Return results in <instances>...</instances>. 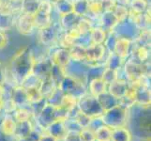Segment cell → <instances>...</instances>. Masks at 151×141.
Returning a JSON list of instances; mask_svg holds the SVG:
<instances>
[{
	"instance_id": "cell-1",
	"label": "cell",
	"mask_w": 151,
	"mask_h": 141,
	"mask_svg": "<svg viewBox=\"0 0 151 141\" xmlns=\"http://www.w3.org/2000/svg\"><path fill=\"white\" fill-rule=\"evenodd\" d=\"M35 59L33 53L28 46L21 48L10 61V72L17 83L22 82L32 72Z\"/></svg>"
},
{
	"instance_id": "cell-2",
	"label": "cell",
	"mask_w": 151,
	"mask_h": 141,
	"mask_svg": "<svg viewBox=\"0 0 151 141\" xmlns=\"http://www.w3.org/2000/svg\"><path fill=\"white\" fill-rule=\"evenodd\" d=\"M128 116L129 107L119 103L111 108L106 109L101 116V119L104 125L114 129L117 127H123L127 123Z\"/></svg>"
},
{
	"instance_id": "cell-3",
	"label": "cell",
	"mask_w": 151,
	"mask_h": 141,
	"mask_svg": "<svg viewBox=\"0 0 151 141\" xmlns=\"http://www.w3.org/2000/svg\"><path fill=\"white\" fill-rule=\"evenodd\" d=\"M70 113L59 106H54L48 102L38 114V122L41 127L47 129L51 123L60 119H67Z\"/></svg>"
},
{
	"instance_id": "cell-4",
	"label": "cell",
	"mask_w": 151,
	"mask_h": 141,
	"mask_svg": "<svg viewBox=\"0 0 151 141\" xmlns=\"http://www.w3.org/2000/svg\"><path fill=\"white\" fill-rule=\"evenodd\" d=\"M77 107L78 110L91 119L100 118L105 111L97 97L86 93L77 99Z\"/></svg>"
},
{
	"instance_id": "cell-5",
	"label": "cell",
	"mask_w": 151,
	"mask_h": 141,
	"mask_svg": "<svg viewBox=\"0 0 151 141\" xmlns=\"http://www.w3.org/2000/svg\"><path fill=\"white\" fill-rule=\"evenodd\" d=\"M124 69L128 82L131 84L142 82L147 74V65L145 63H141L132 56L126 61Z\"/></svg>"
},
{
	"instance_id": "cell-6",
	"label": "cell",
	"mask_w": 151,
	"mask_h": 141,
	"mask_svg": "<svg viewBox=\"0 0 151 141\" xmlns=\"http://www.w3.org/2000/svg\"><path fill=\"white\" fill-rule=\"evenodd\" d=\"M52 12H53V3L50 0H40L38 10L33 15L35 27L40 30L49 27L53 23Z\"/></svg>"
},
{
	"instance_id": "cell-7",
	"label": "cell",
	"mask_w": 151,
	"mask_h": 141,
	"mask_svg": "<svg viewBox=\"0 0 151 141\" xmlns=\"http://www.w3.org/2000/svg\"><path fill=\"white\" fill-rule=\"evenodd\" d=\"M57 87L64 94H69L76 99H79L86 93V87L82 80L68 74L64 76Z\"/></svg>"
},
{
	"instance_id": "cell-8",
	"label": "cell",
	"mask_w": 151,
	"mask_h": 141,
	"mask_svg": "<svg viewBox=\"0 0 151 141\" xmlns=\"http://www.w3.org/2000/svg\"><path fill=\"white\" fill-rule=\"evenodd\" d=\"M113 31L118 37L126 38L132 41L136 40L140 33V29L129 19V17L122 22H119Z\"/></svg>"
},
{
	"instance_id": "cell-9",
	"label": "cell",
	"mask_w": 151,
	"mask_h": 141,
	"mask_svg": "<svg viewBox=\"0 0 151 141\" xmlns=\"http://www.w3.org/2000/svg\"><path fill=\"white\" fill-rule=\"evenodd\" d=\"M52 66H53V63H52L50 57H42L40 59H35L32 74L35 76H37L39 79L43 80L50 76Z\"/></svg>"
},
{
	"instance_id": "cell-10",
	"label": "cell",
	"mask_w": 151,
	"mask_h": 141,
	"mask_svg": "<svg viewBox=\"0 0 151 141\" xmlns=\"http://www.w3.org/2000/svg\"><path fill=\"white\" fill-rule=\"evenodd\" d=\"M132 85L135 87V103L144 107L150 106V90L148 85L143 81Z\"/></svg>"
},
{
	"instance_id": "cell-11",
	"label": "cell",
	"mask_w": 151,
	"mask_h": 141,
	"mask_svg": "<svg viewBox=\"0 0 151 141\" xmlns=\"http://www.w3.org/2000/svg\"><path fill=\"white\" fill-rule=\"evenodd\" d=\"M15 25H16L19 32L23 35H31L36 28L33 15L22 12H21L18 19L15 21Z\"/></svg>"
},
{
	"instance_id": "cell-12",
	"label": "cell",
	"mask_w": 151,
	"mask_h": 141,
	"mask_svg": "<svg viewBox=\"0 0 151 141\" xmlns=\"http://www.w3.org/2000/svg\"><path fill=\"white\" fill-rule=\"evenodd\" d=\"M10 100L14 103L15 106L19 108L30 106L27 90L23 86H17L13 87L12 91V96H10Z\"/></svg>"
},
{
	"instance_id": "cell-13",
	"label": "cell",
	"mask_w": 151,
	"mask_h": 141,
	"mask_svg": "<svg viewBox=\"0 0 151 141\" xmlns=\"http://www.w3.org/2000/svg\"><path fill=\"white\" fill-rule=\"evenodd\" d=\"M106 49L103 44L90 43L86 47V60L88 62H98L103 59Z\"/></svg>"
},
{
	"instance_id": "cell-14",
	"label": "cell",
	"mask_w": 151,
	"mask_h": 141,
	"mask_svg": "<svg viewBox=\"0 0 151 141\" xmlns=\"http://www.w3.org/2000/svg\"><path fill=\"white\" fill-rule=\"evenodd\" d=\"M107 91L111 94L113 97L120 101L121 99L126 95L128 87H129V82L124 79H117L112 84L107 86Z\"/></svg>"
},
{
	"instance_id": "cell-15",
	"label": "cell",
	"mask_w": 151,
	"mask_h": 141,
	"mask_svg": "<svg viewBox=\"0 0 151 141\" xmlns=\"http://www.w3.org/2000/svg\"><path fill=\"white\" fill-rule=\"evenodd\" d=\"M49 134L53 135L57 140H63L65 135L68 132V128L66 125V119H60L57 121L51 123L47 127Z\"/></svg>"
},
{
	"instance_id": "cell-16",
	"label": "cell",
	"mask_w": 151,
	"mask_h": 141,
	"mask_svg": "<svg viewBox=\"0 0 151 141\" xmlns=\"http://www.w3.org/2000/svg\"><path fill=\"white\" fill-rule=\"evenodd\" d=\"M132 46V41L126 38L118 37L116 40V45H114V53H116L119 57H121L123 60H125L131 55Z\"/></svg>"
},
{
	"instance_id": "cell-17",
	"label": "cell",
	"mask_w": 151,
	"mask_h": 141,
	"mask_svg": "<svg viewBox=\"0 0 151 141\" xmlns=\"http://www.w3.org/2000/svg\"><path fill=\"white\" fill-rule=\"evenodd\" d=\"M39 31H40V40L45 45H49L51 43H53L55 40H57V37L59 35L58 28L53 23L49 27L40 29Z\"/></svg>"
},
{
	"instance_id": "cell-18",
	"label": "cell",
	"mask_w": 151,
	"mask_h": 141,
	"mask_svg": "<svg viewBox=\"0 0 151 141\" xmlns=\"http://www.w3.org/2000/svg\"><path fill=\"white\" fill-rule=\"evenodd\" d=\"M51 61L53 64L58 65L62 68H66L68 64L70 62V56L69 49L66 48H57L53 52V54L50 56Z\"/></svg>"
},
{
	"instance_id": "cell-19",
	"label": "cell",
	"mask_w": 151,
	"mask_h": 141,
	"mask_svg": "<svg viewBox=\"0 0 151 141\" xmlns=\"http://www.w3.org/2000/svg\"><path fill=\"white\" fill-rule=\"evenodd\" d=\"M136 123V131L139 133L140 137H150V114L139 115L135 118Z\"/></svg>"
},
{
	"instance_id": "cell-20",
	"label": "cell",
	"mask_w": 151,
	"mask_h": 141,
	"mask_svg": "<svg viewBox=\"0 0 151 141\" xmlns=\"http://www.w3.org/2000/svg\"><path fill=\"white\" fill-rule=\"evenodd\" d=\"M101 25L99 27H102L106 32H111L119 23L116 15L113 12H105L101 15Z\"/></svg>"
},
{
	"instance_id": "cell-21",
	"label": "cell",
	"mask_w": 151,
	"mask_h": 141,
	"mask_svg": "<svg viewBox=\"0 0 151 141\" xmlns=\"http://www.w3.org/2000/svg\"><path fill=\"white\" fill-rule=\"evenodd\" d=\"M60 18V27L62 30L64 31H69L71 28H74L79 20L82 18L79 15H77L74 12L69 13L67 15H64V16L59 17Z\"/></svg>"
},
{
	"instance_id": "cell-22",
	"label": "cell",
	"mask_w": 151,
	"mask_h": 141,
	"mask_svg": "<svg viewBox=\"0 0 151 141\" xmlns=\"http://www.w3.org/2000/svg\"><path fill=\"white\" fill-rule=\"evenodd\" d=\"M33 130L34 127L30 119L23 121H16V128H15L14 137L17 139L22 138L24 137H27Z\"/></svg>"
},
{
	"instance_id": "cell-23",
	"label": "cell",
	"mask_w": 151,
	"mask_h": 141,
	"mask_svg": "<svg viewBox=\"0 0 151 141\" xmlns=\"http://www.w3.org/2000/svg\"><path fill=\"white\" fill-rule=\"evenodd\" d=\"M70 60L76 62H83L86 60V46L74 43L69 48Z\"/></svg>"
},
{
	"instance_id": "cell-24",
	"label": "cell",
	"mask_w": 151,
	"mask_h": 141,
	"mask_svg": "<svg viewBox=\"0 0 151 141\" xmlns=\"http://www.w3.org/2000/svg\"><path fill=\"white\" fill-rule=\"evenodd\" d=\"M13 12H0V31H7L15 25V16Z\"/></svg>"
},
{
	"instance_id": "cell-25",
	"label": "cell",
	"mask_w": 151,
	"mask_h": 141,
	"mask_svg": "<svg viewBox=\"0 0 151 141\" xmlns=\"http://www.w3.org/2000/svg\"><path fill=\"white\" fill-rule=\"evenodd\" d=\"M15 128H16L15 119L9 115H6L2 122L0 123V132L8 135H14Z\"/></svg>"
},
{
	"instance_id": "cell-26",
	"label": "cell",
	"mask_w": 151,
	"mask_h": 141,
	"mask_svg": "<svg viewBox=\"0 0 151 141\" xmlns=\"http://www.w3.org/2000/svg\"><path fill=\"white\" fill-rule=\"evenodd\" d=\"M89 90L91 95L99 97L102 93L107 91V86L101 80V78H94L89 82Z\"/></svg>"
},
{
	"instance_id": "cell-27",
	"label": "cell",
	"mask_w": 151,
	"mask_h": 141,
	"mask_svg": "<svg viewBox=\"0 0 151 141\" xmlns=\"http://www.w3.org/2000/svg\"><path fill=\"white\" fill-rule=\"evenodd\" d=\"M53 6H55L59 17H62V16H64V15L73 12L72 0H60V1L53 3Z\"/></svg>"
},
{
	"instance_id": "cell-28",
	"label": "cell",
	"mask_w": 151,
	"mask_h": 141,
	"mask_svg": "<svg viewBox=\"0 0 151 141\" xmlns=\"http://www.w3.org/2000/svg\"><path fill=\"white\" fill-rule=\"evenodd\" d=\"M57 87V86L55 85V83L53 81V79L51 78V76L45 78V79L41 80L40 85V90L42 94L43 98L48 99L52 93L55 91V90Z\"/></svg>"
},
{
	"instance_id": "cell-29",
	"label": "cell",
	"mask_w": 151,
	"mask_h": 141,
	"mask_svg": "<svg viewBox=\"0 0 151 141\" xmlns=\"http://www.w3.org/2000/svg\"><path fill=\"white\" fill-rule=\"evenodd\" d=\"M107 32L101 27H93L91 31L89 32V38L91 43L96 44H103L104 40H106Z\"/></svg>"
},
{
	"instance_id": "cell-30",
	"label": "cell",
	"mask_w": 151,
	"mask_h": 141,
	"mask_svg": "<svg viewBox=\"0 0 151 141\" xmlns=\"http://www.w3.org/2000/svg\"><path fill=\"white\" fill-rule=\"evenodd\" d=\"M111 141H132V134L124 126L114 128L112 129Z\"/></svg>"
},
{
	"instance_id": "cell-31",
	"label": "cell",
	"mask_w": 151,
	"mask_h": 141,
	"mask_svg": "<svg viewBox=\"0 0 151 141\" xmlns=\"http://www.w3.org/2000/svg\"><path fill=\"white\" fill-rule=\"evenodd\" d=\"M40 0H22L21 1V12L34 15L38 10Z\"/></svg>"
},
{
	"instance_id": "cell-32",
	"label": "cell",
	"mask_w": 151,
	"mask_h": 141,
	"mask_svg": "<svg viewBox=\"0 0 151 141\" xmlns=\"http://www.w3.org/2000/svg\"><path fill=\"white\" fill-rule=\"evenodd\" d=\"M73 12L80 17H86L88 15V0H72Z\"/></svg>"
},
{
	"instance_id": "cell-33",
	"label": "cell",
	"mask_w": 151,
	"mask_h": 141,
	"mask_svg": "<svg viewBox=\"0 0 151 141\" xmlns=\"http://www.w3.org/2000/svg\"><path fill=\"white\" fill-rule=\"evenodd\" d=\"M59 106L64 108L67 112L70 113L73 109L77 107V99L73 96L69 95V94H64Z\"/></svg>"
},
{
	"instance_id": "cell-34",
	"label": "cell",
	"mask_w": 151,
	"mask_h": 141,
	"mask_svg": "<svg viewBox=\"0 0 151 141\" xmlns=\"http://www.w3.org/2000/svg\"><path fill=\"white\" fill-rule=\"evenodd\" d=\"M147 0H131L129 9L137 13H145L149 9Z\"/></svg>"
},
{
	"instance_id": "cell-35",
	"label": "cell",
	"mask_w": 151,
	"mask_h": 141,
	"mask_svg": "<svg viewBox=\"0 0 151 141\" xmlns=\"http://www.w3.org/2000/svg\"><path fill=\"white\" fill-rule=\"evenodd\" d=\"M112 129L106 125H101L95 131L96 141H111Z\"/></svg>"
},
{
	"instance_id": "cell-36",
	"label": "cell",
	"mask_w": 151,
	"mask_h": 141,
	"mask_svg": "<svg viewBox=\"0 0 151 141\" xmlns=\"http://www.w3.org/2000/svg\"><path fill=\"white\" fill-rule=\"evenodd\" d=\"M28 96V100L30 102V106L33 103H39L43 100V96L40 90V87H25Z\"/></svg>"
},
{
	"instance_id": "cell-37",
	"label": "cell",
	"mask_w": 151,
	"mask_h": 141,
	"mask_svg": "<svg viewBox=\"0 0 151 141\" xmlns=\"http://www.w3.org/2000/svg\"><path fill=\"white\" fill-rule=\"evenodd\" d=\"M97 98L99 99V101H100V103H101V106H103V108L105 109V110L108 108H111L112 106H116L117 103H119V101L117 99L113 97L108 91L102 93L101 95H100Z\"/></svg>"
},
{
	"instance_id": "cell-38",
	"label": "cell",
	"mask_w": 151,
	"mask_h": 141,
	"mask_svg": "<svg viewBox=\"0 0 151 141\" xmlns=\"http://www.w3.org/2000/svg\"><path fill=\"white\" fill-rule=\"evenodd\" d=\"M66 75V71L65 68H62L58 65L53 64L51 69V74L50 76L53 79V81L55 83V85L58 87V85L60 84V82L62 81V79L64 78V76Z\"/></svg>"
},
{
	"instance_id": "cell-39",
	"label": "cell",
	"mask_w": 151,
	"mask_h": 141,
	"mask_svg": "<svg viewBox=\"0 0 151 141\" xmlns=\"http://www.w3.org/2000/svg\"><path fill=\"white\" fill-rule=\"evenodd\" d=\"M101 78L105 83L106 86L110 85L113 82L118 79V70H114V69H111V68L105 67Z\"/></svg>"
},
{
	"instance_id": "cell-40",
	"label": "cell",
	"mask_w": 151,
	"mask_h": 141,
	"mask_svg": "<svg viewBox=\"0 0 151 141\" xmlns=\"http://www.w3.org/2000/svg\"><path fill=\"white\" fill-rule=\"evenodd\" d=\"M93 27H94V25H93L92 22L89 19H87L86 17H82L79 20V22H78L76 28L78 29V31H79V33L81 35H87V34H89Z\"/></svg>"
},
{
	"instance_id": "cell-41",
	"label": "cell",
	"mask_w": 151,
	"mask_h": 141,
	"mask_svg": "<svg viewBox=\"0 0 151 141\" xmlns=\"http://www.w3.org/2000/svg\"><path fill=\"white\" fill-rule=\"evenodd\" d=\"M123 61L124 60L121 57H119L116 53L111 52V53H109V56L107 59L105 67L111 68V69H114V70H118V69H120Z\"/></svg>"
},
{
	"instance_id": "cell-42",
	"label": "cell",
	"mask_w": 151,
	"mask_h": 141,
	"mask_svg": "<svg viewBox=\"0 0 151 141\" xmlns=\"http://www.w3.org/2000/svg\"><path fill=\"white\" fill-rule=\"evenodd\" d=\"M88 14L94 17H101L103 13V9L100 0H88Z\"/></svg>"
},
{
	"instance_id": "cell-43",
	"label": "cell",
	"mask_w": 151,
	"mask_h": 141,
	"mask_svg": "<svg viewBox=\"0 0 151 141\" xmlns=\"http://www.w3.org/2000/svg\"><path fill=\"white\" fill-rule=\"evenodd\" d=\"M113 12L117 18L118 22H122L129 17V8L127 6H123V5L117 4L116 8L114 9Z\"/></svg>"
},
{
	"instance_id": "cell-44",
	"label": "cell",
	"mask_w": 151,
	"mask_h": 141,
	"mask_svg": "<svg viewBox=\"0 0 151 141\" xmlns=\"http://www.w3.org/2000/svg\"><path fill=\"white\" fill-rule=\"evenodd\" d=\"M74 121L78 124V126H79L81 129H83V128H86V127L89 126L92 119L89 118L88 116H86V115H85L84 113H82L81 111L78 110L77 114L75 115V117H74Z\"/></svg>"
},
{
	"instance_id": "cell-45",
	"label": "cell",
	"mask_w": 151,
	"mask_h": 141,
	"mask_svg": "<svg viewBox=\"0 0 151 141\" xmlns=\"http://www.w3.org/2000/svg\"><path fill=\"white\" fill-rule=\"evenodd\" d=\"M117 38H118V36L114 33V31L109 32V35H107L106 40H104V43H103V45H104V47H105L106 51H108L109 53L114 52V45H116Z\"/></svg>"
},
{
	"instance_id": "cell-46",
	"label": "cell",
	"mask_w": 151,
	"mask_h": 141,
	"mask_svg": "<svg viewBox=\"0 0 151 141\" xmlns=\"http://www.w3.org/2000/svg\"><path fill=\"white\" fill-rule=\"evenodd\" d=\"M32 114H33L32 112H30L29 110H27L25 107L19 108L18 110L15 112L14 119H15V121H27V119H30V118L32 117Z\"/></svg>"
},
{
	"instance_id": "cell-47",
	"label": "cell",
	"mask_w": 151,
	"mask_h": 141,
	"mask_svg": "<svg viewBox=\"0 0 151 141\" xmlns=\"http://www.w3.org/2000/svg\"><path fill=\"white\" fill-rule=\"evenodd\" d=\"M105 69V66L104 65H95L91 68L88 69V72H87V77L88 78H91L90 80L94 79V78H101V74L102 72Z\"/></svg>"
},
{
	"instance_id": "cell-48",
	"label": "cell",
	"mask_w": 151,
	"mask_h": 141,
	"mask_svg": "<svg viewBox=\"0 0 151 141\" xmlns=\"http://www.w3.org/2000/svg\"><path fill=\"white\" fill-rule=\"evenodd\" d=\"M79 134H80L81 141H96L95 132L93 131L92 129H89L88 127L81 129Z\"/></svg>"
},
{
	"instance_id": "cell-49",
	"label": "cell",
	"mask_w": 151,
	"mask_h": 141,
	"mask_svg": "<svg viewBox=\"0 0 151 141\" xmlns=\"http://www.w3.org/2000/svg\"><path fill=\"white\" fill-rule=\"evenodd\" d=\"M101 7L103 9V12H113L114 9L117 5L116 0H100Z\"/></svg>"
},
{
	"instance_id": "cell-50",
	"label": "cell",
	"mask_w": 151,
	"mask_h": 141,
	"mask_svg": "<svg viewBox=\"0 0 151 141\" xmlns=\"http://www.w3.org/2000/svg\"><path fill=\"white\" fill-rule=\"evenodd\" d=\"M80 131L78 130H68V132L64 137V141H81Z\"/></svg>"
},
{
	"instance_id": "cell-51",
	"label": "cell",
	"mask_w": 151,
	"mask_h": 141,
	"mask_svg": "<svg viewBox=\"0 0 151 141\" xmlns=\"http://www.w3.org/2000/svg\"><path fill=\"white\" fill-rule=\"evenodd\" d=\"M40 135L41 134L38 131H36V130L34 129L29 134L27 135V137L19 138V139H17V141H40Z\"/></svg>"
},
{
	"instance_id": "cell-52",
	"label": "cell",
	"mask_w": 151,
	"mask_h": 141,
	"mask_svg": "<svg viewBox=\"0 0 151 141\" xmlns=\"http://www.w3.org/2000/svg\"><path fill=\"white\" fill-rule=\"evenodd\" d=\"M8 44V37L3 31H0V50L5 48Z\"/></svg>"
},
{
	"instance_id": "cell-53",
	"label": "cell",
	"mask_w": 151,
	"mask_h": 141,
	"mask_svg": "<svg viewBox=\"0 0 151 141\" xmlns=\"http://www.w3.org/2000/svg\"><path fill=\"white\" fill-rule=\"evenodd\" d=\"M0 141H17L14 135H8L0 132Z\"/></svg>"
},
{
	"instance_id": "cell-54",
	"label": "cell",
	"mask_w": 151,
	"mask_h": 141,
	"mask_svg": "<svg viewBox=\"0 0 151 141\" xmlns=\"http://www.w3.org/2000/svg\"><path fill=\"white\" fill-rule=\"evenodd\" d=\"M40 141H58L55 137H54L53 135L51 134H41Z\"/></svg>"
},
{
	"instance_id": "cell-55",
	"label": "cell",
	"mask_w": 151,
	"mask_h": 141,
	"mask_svg": "<svg viewBox=\"0 0 151 141\" xmlns=\"http://www.w3.org/2000/svg\"><path fill=\"white\" fill-rule=\"evenodd\" d=\"M6 79V75H5V71L3 69L2 65L0 64V84H3Z\"/></svg>"
},
{
	"instance_id": "cell-56",
	"label": "cell",
	"mask_w": 151,
	"mask_h": 141,
	"mask_svg": "<svg viewBox=\"0 0 151 141\" xmlns=\"http://www.w3.org/2000/svg\"><path fill=\"white\" fill-rule=\"evenodd\" d=\"M116 3L119 5H123V6H129V3H131V0H116Z\"/></svg>"
},
{
	"instance_id": "cell-57",
	"label": "cell",
	"mask_w": 151,
	"mask_h": 141,
	"mask_svg": "<svg viewBox=\"0 0 151 141\" xmlns=\"http://www.w3.org/2000/svg\"><path fill=\"white\" fill-rule=\"evenodd\" d=\"M4 94H5V88L3 87V84H0V101L3 100Z\"/></svg>"
},
{
	"instance_id": "cell-58",
	"label": "cell",
	"mask_w": 151,
	"mask_h": 141,
	"mask_svg": "<svg viewBox=\"0 0 151 141\" xmlns=\"http://www.w3.org/2000/svg\"><path fill=\"white\" fill-rule=\"evenodd\" d=\"M6 1L9 4H12V5H14V4H17V3H21V1L22 0H6Z\"/></svg>"
},
{
	"instance_id": "cell-59",
	"label": "cell",
	"mask_w": 151,
	"mask_h": 141,
	"mask_svg": "<svg viewBox=\"0 0 151 141\" xmlns=\"http://www.w3.org/2000/svg\"><path fill=\"white\" fill-rule=\"evenodd\" d=\"M5 2H6V0H0V9H1V7L5 4Z\"/></svg>"
},
{
	"instance_id": "cell-60",
	"label": "cell",
	"mask_w": 151,
	"mask_h": 141,
	"mask_svg": "<svg viewBox=\"0 0 151 141\" xmlns=\"http://www.w3.org/2000/svg\"><path fill=\"white\" fill-rule=\"evenodd\" d=\"M2 108H3V102H2V101H0V112H1Z\"/></svg>"
},
{
	"instance_id": "cell-61",
	"label": "cell",
	"mask_w": 151,
	"mask_h": 141,
	"mask_svg": "<svg viewBox=\"0 0 151 141\" xmlns=\"http://www.w3.org/2000/svg\"><path fill=\"white\" fill-rule=\"evenodd\" d=\"M50 1H51L52 3H55V2H57V1H60V0H50Z\"/></svg>"
},
{
	"instance_id": "cell-62",
	"label": "cell",
	"mask_w": 151,
	"mask_h": 141,
	"mask_svg": "<svg viewBox=\"0 0 151 141\" xmlns=\"http://www.w3.org/2000/svg\"><path fill=\"white\" fill-rule=\"evenodd\" d=\"M147 1H148V0H147Z\"/></svg>"
}]
</instances>
